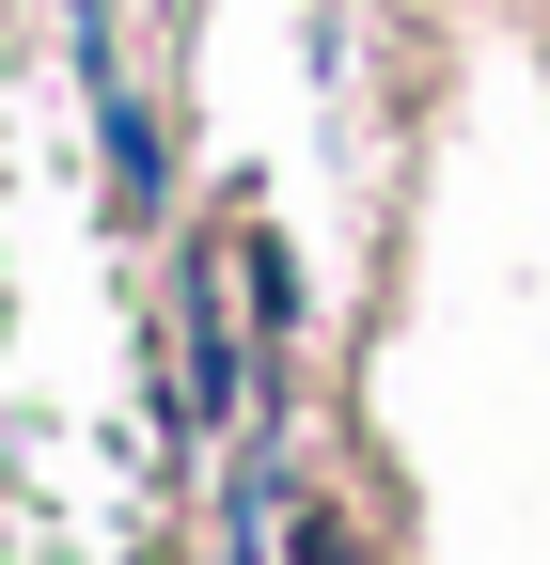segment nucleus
Returning a JSON list of instances; mask_svg holds the SVG:
<instances>
[{"label": "nucleus", "mask_w": 550, "mask_h": 565, "mask_svg": "<svg viewBox=\"0 0 550 565\" xmlns=\"http://www.w3.org/2000/svg\"><path fill=\"white\" fill-rule=\"evenodd\" d=\"M299 565H362V550H347V519H299Z\"/></svg>", "instance_id": "obj_1"}]
</instances>
